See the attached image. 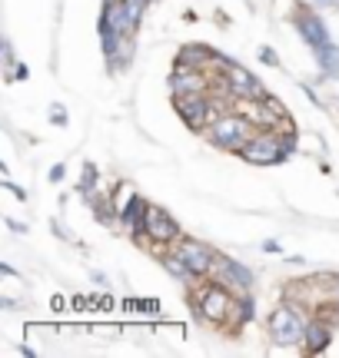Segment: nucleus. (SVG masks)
I'll return each instance as SVG.
<instances>
[{"instance_id": "1", "label": "nucleus", "mask_w": 339, "mask_h": 358, "mask_svg": "<svg viewBox=\"0 0 339 358\" xmlns=\"http://www.w3.org/2000/svg\"><path fill=\"white\" fill-rule=\"evenodd\" d=\"M256 133V127L249 123L247 116L240 113V110H223L209 120L207 127V140L216 146V150H230V153H240L247 140Z\"/></svg>"}, {"instance_id": "2", "label": "nucleus", "mask_w": 339, "mask_h": 358, "mask_svg": "<svg viewBox=\"0 0 339 358\" xmlns=\"http://www.w3.org/2000/svg\"><path fill=\"white\" fill-rule=\"evenodd\" d=\"M190 299H193L196 315H200L203 322H213V325L230 322L233 306H236V292H233V289H226V285H223V282H216V279L196 285Z\"/></svg>"}, {"instance_id": "3", "label": "nucleus", "mask_w": 339, "mask_h": 358, "mask_svg": "<svg viewBox=\"0 0 339 358\" xmlns=\"http://www.w3.org/2000/svg\"><path fill=\"white\" fill-rule=\"evenodd\" d=\"M310 308L300 306V302H293V306H279L270 315V335H273L276 345H296L306 338V329H310V315H306Z\"/></svg>"}, {"instance_id": "4", "label": "nucleus", "mask_w": 339, "mask_h": 358, "mask_svg": "<svg viewBox=\"0 0 339 358\" xmlns=\"http://www.w3.org/2000/svg\"><path fill=\"white\" fill-rule=\"evenodd\" d=\"M289 153V140L279 133V129H256L253 136L247 140V146L240 150V156L243 159H249V163H260V166H266V163H279L283 156Z\"/></svg>"}, {"instance_id": "5", "label": "nucleus", "mask_w": 339, "mask_h": 358, "mask_svg": "<svg viewBox=\"0 0 339 358\" xmlns=\"http://www.w3.org/2000/svg\"><path fill=\"white\" fill-rule=\"evenodd\" d=\"M173 106H177V113L186 120V127L196 129V133H203L209 127V120L220 113V106L213 103L209 93H177L173 96Z\"/></svg>"}, {"instance_id": "6", "label": "nucleus", "mask_w": 339, "mask_h": 358, "mask_svg": "<svg viewBox=\"0 0 339 358\" xmlns=\"http://www.w3.org/2000/svg\"><path fill=\"white\" fill-rule=\"evenodd\" d=\"M146 239L153 243V252H167L170 245H177L183 239L180 226L173 222L167 209H160V206H150V213H146Z\"/></svg>"}, {"instance_id": "7", "label": "nucleus", "mask_w": 339, "mask_h": 358, "mask_svg": "<svg viewBox=\"0 0 339 358\" xmlns=\"http://www.w3.org/2000/svg\"><path fill=\"white\" fill-rule=\"evenodd\" d=\"M173 249H177V256L186 262V268L193 272V279H207L209 272H213L216 252H213L209 245H203L200 239H180Z\"/></svg>"}, {"instance_id": "8", "label": "nucleus", "mask_w": 339, "mask_h": 358, "mask_svg": "<svg viewBox=\"0 0 339 358\" xmlns=\"http://www.w3.org/2000/svg\"><path fill=\"white\" fill-rule=\"evenodd\" d=\"M216 282H223L226 289H233L236 295H247L249 285H253V275H249V268H243L240 262L233 259H226L216 252V262H213V272H209Z\"/></svg>"}, {"instance_id": "9", "label": "nucleus", "mask_w": 339, "mask_h": 358, "mask_svg": "<svg viewBox=\"0 0 339 358\" xmlns=\"http://www.w3.org/2000/svg\"><path fill=\"white\" fill-rule=\"evenodd\" d=\"M146 213H150V203H144L140 196H130L127 203L120 206V222L130 236H144L146 232Z\"/></svg>"}, {"instance_id": "10", "label": "nucleus", "mask_w": 339, "mask_h": 358, "mask_svg": "<svg viewBox=\"0 0 339 358\" xmlns=\"http://www.w3.org/2000/svg\"><path fill=\"white\" fill-rule=\"evenodd\" d=\"M329 332H333V322L313 315V319H310V329H306V338H303L306 352H323V348L329 345Z\"/></svg>"}, {"instance_id": "11", "label": "nucleus", "mask_w": 339, "mask_h": 358, "mask_svg": "<svg viewBox=\"0 0 339 358\" xmlns=\"http://www.w3.org/2000/svg\"><path fill=\"white\" fill-rule=\"evenodd\" d=\"M296 27H300V34L310 40V43H313L316 50L329 43V40H326V27L319 24V20H316L310 10H300V13H296Z\"/></svg>"}, {"instance_id": "12", "label": "nucleus", "mask_w": 339, "mask_h": 358, "mask_svg": "<svg viewBox=\"0 0 339 358\" xmlns=\"http://www.w3.org/2000/svg\"><path fill=\"white\" fill-rule=\"evenodd\" d=\"M260 60L263 64H276V53L273 50H260Z\"/></svg>"}, {"instance_id": "13", "label": "nucleus", "mask_w": 339, "mask_h": 358, "mask_svg": "<svg viewBox=\"0 0 339 358\" xmlns=\"http://www.w3.org/2000/svg\"><path fill=\"white\" fill-rule=\"evenodd\" d=\"M50 120H57V123H64V120H67L64 110H60V106H57V110H50Z\"/></svg>"}, {"instance_id": "14", "label": "nucleus", "mask_w": 339, "mask_h": 358, "mask_svg": "<svg viewBox=\"0 0 339 358\" xmlns=\"http://www.w3.org/2000/svg\"><path fill=\"white\" fill-rule=\"evenodd\" d=\"M333 299L339 302V279H336V285H333Z\"/></svg>"}]
</instances>
